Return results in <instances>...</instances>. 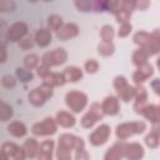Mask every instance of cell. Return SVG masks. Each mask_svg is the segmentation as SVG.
I'll return each instance as SVG.
<instances>
[{"label": "cell", "instance_id": "3", "mask_svg": "<svg viewBox=\"0 0 160 160\" xmlns=\"http://www.w3.org/2000/svg\"><path fill=\"white\" fill-rule=\"evenodd\" d=\"M146 122L142 120H135V121H126L121 122L115 128V136L120 141H125L126 139L134 136V135H140L144 134L146 130Z\"/></svg>", "mask_w": 160, "mask_h": 160}, {"label": "cell", "instance_id": "32", "mask_svg": "<svg viewBox=\"0 0 160 160\" xmlns=\"http://www.w3.org/2000/svg\"><path fill=\"white\" fill-rule=\"evenodd\" d=\"M22 64H24V68L28 69V70H32V69H36L39 65H40V59L36 54H28L24 56V60H22Z\"/></svg>", "mask_w": 160, "mask_h": 160}, {"label": "cell", "instance_id": "43", "mask_svg": "<svg viewBox=\"0 0 160 160\" xmlns=\"http://www.w3.org/2000/svg\"><path fill=\"white\" fill-rule=\"evenodd\" d=\"M34 39L32 38H30V36H25L22 40H20L19 41V48H20V50H22V51H29V50H31L32 48H34Z\"/></svg>", "mask_w": 160, "mask_h": 160}, {"label": "cell", "instance_id": "12", "mask_svg": "<svg viewBox=\"0 0 160 160\" xmlns=\"http://www.w3.org/2000/svg\"><path fill=\"white\" fill-rule=\"evenodd\" d=\"M100 108H101V111L104 115L115 116L120 111V100L118 99L116 95H108L102 99Z\"/></svg>", "mask_w": 160, "mask_h": 160}, {"label": "cell", "instance_id": "41", "mask_svg": "<svg viewBox=\"0 0 160 160\" xmlns=\"http://www.w3.org/2000/svg\"><path fill=\"white\" fill-rule=\"evenodd\" d=\"M18 84V80L14 75H10V74H6L1 78V85L6 89H14Z\"/></svg>", "mask_w": 160, "mask_h": 160}, {"label": "cell", "instance_id": "13", "mask_svg": "<svg viewBox=\"0 0 160 160\" xmlns=\"http://www.w3.org/2000/svg\"><path fill=\"white\" fill-rule=\"evenodd\" d=\"M145 149L139 142H124V158L126 160H142Z\"/></svg>", "mask_w": 160, "mask_h": 160}, {"label": "cell", "instance_id": "40", "mask_svg": "<svg viewBox=\"0 0 160 160\" xmlns=\"http://www.w3.org/2000/svg\"><path fill=\"white\" fill-rule=\"evenodd\" d=\"M74 5L79 11H82V12L92 11V1H89V0H78V1H74Z\"/></svg>", "mask_w": 160, "mask_h": 160}, {"label": "cell", "instance_id": "2", "mask_svg": "<svg viewBox=\"0 0 160 160\" xmlns=\"http://www.w3.org/2000/svg\"><path fill=\"white\" fill-rule=\"evenodd\" d=\"M84 146H85V141L82 138L69 132L61 134L58 139V148L55 150L56 160H72L71 151Z\"/></svg>", "mask_w": 160, "mask_h": 160}, {"label": "cell", "instance_id": "46", "mask_svg": "<svg viewBox=\"0 0 160 160\" xmlns=\"http://www.w3.org/2000/svg\"><path fill=\"white\" fill-rule=\"evenodd\" d=\"M26 159V152L22 146H19L15 154L12 155V160H25Z\"/></svg>", "mask_w": 160, "mask_h": 160}, {"label": "cell", "instance_id": "16", "mask_svg": "<svg viewBox=\"0 0 160 160\" xmlns=\"http://www.w3.org/2000/svg\"><path fill=\"white\" fill-rule=\"evenodd\" d=\"M139 115H142L154 126H159V122H160V108H159V105H156V104H146L139 111Z\"/></svg>", "mask_w": 160, "mask_h": 160}, {"label": "cell", "instance_id": "30", "mask_svg": "<svg viewBox=\"0 0 160 160\" xmlns=\"http://www.w3.org/2000/svg\"><path fill=\"white\" fill-rule=\"evenodd\" d=\"M118 95V99L119 100H122L124 102H129L134 99V95H135V86L128 84L122 90H120L119 92H116Z\"/></svg>", "mask_w": 160, "mask_h": 160}, {"label": "cell", "instance_id": "39", "mask_svg": "<svg viewBox=\"0 0 160 160\" xmlns=\"http://www.w3.org/2000/svg\"><path fill=\"white\" fill-rule=\"evenodd\" d=\"M128 84H129L128 82V79L124 75H116L114 78V80H112V86H114V89H115L116 92H119L120 90H122Z\"/></svg>", "mask_w": 160, "mask_h": 160}, {"label": "cell", "instance_id": "20", "mask_svg": "<svg viewBox=\"0 0 160 160\" xmlns=\"http://www.w3.org/2000/svg\"><path fill=\"white\" fill-rule=\"evenodd\" d=\"M124 142L125 141H116L111 146H109L104 154L102 160H122L124 159Z\"/></svg>", "mask_w": 160, "mask_h": 160}, {"label": "cell", "instance_id": "7", "mask_svg": "<svg viewBox=\"0 0 160 160\" xmlns=\"http://www.w3.org/2000/svg\"><path fill=\"white\" fill-rule=\"evenodd\" d=\"M58 131V124L55 121L54 118L48 116L45 119H42L41 121L35 122L31 126V132L34 136L38 138H42V136H51L54 134H56Z\"/></svg>", "mask_w": 160, "mask_h": 160}, {"label": "cell", "instance_id": "45", "mask_svg": "<svg viewBox=\"0 0 160 160\" xmlns=\"http://www.w3.org/2000/svg\"><path fill=\"white\" fill-rule=\"evenodd\" d=\"M50 71H51L50 68H48V66H45V65H42V64H40V65L36 68V75H38L39 78H41V79H44Z\"/></svg>", "mask_w": 160, "mask_h": 160}, {"label": "cell", "instance_id": "24", "mask_svg": "<svg viewBox=\"0 0 160 160\" xmlns=\"http://www.w3.org/2000/svg\"><path fill=\"white\" fill-rule=\"evenodd\" d=\"M6 130L14 138H24V136H26V134L29 131L26 125L21 121H10L8 124Z\"/></svg>", "mask_w": 160, "mask_h": 160}, {"label": "cell", "instance_id": "10", "mask_svg": "<svg viewBox=\"0 0 160 160\" xmlns=\"http://www.w3.org/2000/svg\"><path fill=\"white\" fill-rule=\"evenodd\" d=\"M28 32H29V26L25 21H15L6 29L5 36L8 42H19L28 35Z\"/></svg>", "mask_w": 160, "mask_h": 160}, {"label": "cell", "instance_id": "27", "mask_svg": "<svg viewBox=\"0 0 160 160\" xmlns=\"http://www.w3.org/2000/svg\"><path fill=\"white\" fill-rule=\"evenodd\" d=\"M64 20L60 15L58 14H50L46 19V28L50 30V31H58L62 25H64Z\"/></svg>", "mask_w": 160, "mask_h": 160}, {"label": "cell", "instance_id": "49", "mask_svg": "<svg viewBox=\"0 0 160 160\" xmlns=\"http://www.w3.org/2000/svg\"><path fill=\"white\" fill-rule=\"evenodd\" d=\"M0 160H10V158H9L5 152H2V151L0 150Z\"/></svg>", "mask_w": 160, "mask_h": 160}, {"label": "cell", "instance_id": "23", "mask_svg": "<svg viewBox=\"0 0 160 160\" xmlns=\"http://www.w3.org/2000/svg\"><path fill=\"white\" fill-rule=\"evenodd\" d=\"M42 82L52 86V88H56V86H62L65 85L68 81H66V78L64 75V72H56V71H50L44 79H42Z\"/></svg>", "mask_w": 160, "mask_h": 160}, {"label": "cell", "instance_id": "51", "mask_svg": "<svg viewBox=\"0 0 160 160\" xmlns=\"http://www.w3.org/2000/svg\"><path fill=\"white\" fill-rule=\"evenodd\" d=\"M0 101H1V99H0Z\"/></svg>", "mask_w": 160, "mask_h": 160}, {"label": "cell", "instance_id": "9", "mask_svg": "<svg viewBox=\"0 0 160 160\" xmlns=\"http://www.w3.org/2000/svg\"><path fill=\"white\" fill-rule=\"evenodd\" d=\"M111 135V128L108 124H100L99 126H96L92 132L89 134L88 140L90 142V145L92 146H101L104 144L108 142L109 138Z\"/></svg>", "mask_w": 160, "mask_h": 160}, {"label": "cell", "instance_id": "22", "mask_svg": "<svg viewBox=\"0 0 160 160\" xmlns=\"http://www.w3.org/2000/svg\"><path fill=\"white\" fill-rule=\"evenodd\" d=\"M64 75L66 78V81L78 82L84 78V70L76 65H69L64 69Z\"/></svg>", "mask_w": 160, "mask_h": 160}, {"label": "cell", "instance_id": "36", "mask_svg": "<svg viewBox=\"0 0 160 160\" xmlns=\"http://www.w3.org/2000/svg\"><path fill=\"white\" fill-rule=\"evenodd\" d=\"M18 148H19V145L15 144L14 141H5V142H2L0 150H1L2 152H5L9 158H12V155L15 154V151L18 150Z\"/></svg>", "mask_w": 160, "mask_h": 160}, {"label": "cell", "instance_id": "31", "mask_svg": "<svg viewBox=\"0 0 160 160\" xmlns=\"http://www.w3.org/2000/svg\"><path fill=\"white\" fill-rule=\"evenodd\" d=\"M99 35L101 38V41H112L114 36H115V29L112 25L110 24H105L100 28V31H99Z\"/></svg>", "mask_w": 160, "mask_h": 160}, {"label": "cell", "instance_id": "50", "mask_svg": "<svg viewBox=\"0 0 160 160\" xmlns=\"http://www.w3.org/2000/svg\"><path fill=\"white\" fill-rule=\"evenodd\" d=\"M5 28H6V22H5V20L0 19V32H1V30H4Z\"/></svg>", "mask_w": 160, "mask_h": 160}, {"label": "cell", "instance_id": "8", "mask_svg": "<svg viewBox=\"0 0 160 160\" xmlns=\"http://www.w3.org/2000/svg\"><path fill=\"white\" fill-rule=\"evenodd\" d=\"M102 118H104V114L101 111L100 104L99 102H91L90 106H89V109H88V111L80 119V125L84 129H91Z\"/></svg>", "mask_w": 160, "mask_h": 160}, {"label": "cell", "instance_id": "37", "mask_svg": "<svg viewBox=\"0 0 160 160\" xmlns=\"http://www.w3.org/2000/svg\"><path fill=\"white\" fill-rule=\"evenodd\" d=\"M6 45H8V40H6L5 34H0V64L6 62V60H8Z\"/></svg>", "mask_w": 160, "mask_h": 160}, {"label": "cell", "instance_id": "33", "mask_svg": "<svg viewBox=\"0 0 160 160\" xmlns=\"http://www.w3.org/2000/svg\"><path fill=\"white\" fill-rule=\"evenodd\" d=\"M14 116V109L9 104L0 101V121H10Z\"/></svg>", "mask_w": 160, "mask_h": 160}, {"label": "cell", "instance_id": "18", "mask_svg": "<svg viewBox=\"0 0 160 160\" xmlns=\"http://www.w3.org/2000/svg\"><path fill=\"white\" fill-rule=\"evenodd\" d=\"M148 90L144 85H136L135 86V95H134V110L136 114H139V111L148 104Z\"/></svg>", "mask_w": 160, "mask_h": 160}, {"label": "cell", "instance_id": "35", "mask_svg": "<svg viewBox=\"0 0 160 160\" xmlns=\"http://www.w3.org/2000/svg\"><path fill=\"white\" fill-rule=\"evenodd\" d=\"M100 69V64L96 59H88L85 62H84V70L85 72L88 74H96Z\"/></svg>", "mask_w": 160, "mask_h": 160}, {"label": "cell", "instance_id": "38", "mask_svg": "<svg viewBox=\"0 0 160 160\" xmlns=\"http://www.w3.org/2000/svg\"><path fill=\"white\" fill-rule=\"evenodd\" d=\"M132 31V25L130 21H126V22H122V24H119V29H118V36L119 38H126L130 35V32Z\"/></svg>", "mask_w": 160, "mask_h": 160}, {"label": "cell", "instance_id": "6", "mask_svg": "<svg viewBox=\"0 0 160 160\" xmlns=\"http://www.w3.org/2000/svg\"><path fill=\"white\" fill-rule=\"evenodd\" d=\"M69 58L68 51L64 48H55L50 51H46L40 60V64L48 66V68H54V66H60L66 62Z\"/></svg>", "mask_w": 160, "mask_h": 160}, {"label": "cell", "instance_id": "15", "mask_svg": "<svg viewBox=\"0 0 160 160\" xmlns=\"http://www.w3.org/2000/svg\"><path fill=\"white\" fill-rule=\"evenodd\" d=\"M154 66L150 62H146L142 66L136 68V70L132 72V81L135 85H142L148 79H150L154 75Z\"/></svg>", "mask_w": 160, "mask_h": 160}, {"label": "cell", "instance_id": "17", "mask_svg": "<svg viewBox=\"0 0 160 160\" xmlns=\"http://www.w3.org/2000/svg\"><path fill=\"white\" fill-rule=\"evenodd\" d=\"M54 150H55L54 140H50V139L42 140L39 144V150H38L36 160H52Z\"/></svg>", "mask_w": 160, "mask_h": 160}, {"label": "cell", "instance_id": "26", "mask_svg": "<svg viewBox=\"0 0 160 160\" xmlns=\"http://www.w3.org/2000/svg\"><path fill=\"white\" fill-rule=\"evenodd\" d=\"M25 152H26V158L29 159H35L38 155V150H39V141L35 138H28L24 141L22 145Z\"/></svg>", "mask_w": 160, "mask_h": 160}, {"label": "cell", "instance_id": "44", "mask_svg": "<svg viewBox=\"0 0 160 160\" xmlns=\"http://www.w3.org/2000/svg\"><path fill=\"white\" fill-rule=\"evenodd\" d=\"M74 160H90V155L88 152V150L84 148H79L75 149V158Z\"/></svg>", "mask_w": 160, "mask_h": 160}, {"label": "cell", "instance_id": "21", "mask_svg": "<svg viewBox=\"0 0 160 160\" xmlns=\"http://www.w3.org/2000/svg\"><path fill=\"white\" fill-rule=\"evenodd\" d=\"M34 42L40 48H46L52 41V32L48 28H39L34 34Z\"/></svg>", "mask_w": 160, "mask_h": 160}, {"label": "cell", "instance_id": "5", "mask_svg": "<svg viewBox=\"0 0 160 160\" xmlns=\"http://www.w3.org/2000/svg\"><path fill=\"white\" fill-rule=\"evenodd\" d=\"M89 104V98L80 90H70L65 94V105L72 112H81Z\"/></svg>", "mask_w": 160, "mask_h": 160}, {"label": "cell", "instance_id": "28", "mask_svg": "<svg viewBox=\"0 0 160 160\" xmlns=\"http://www.w3.org/2000/svg\"><path fill=\"white\" fill-rule=\"evenodd\" d=\"M148 59H149V55H148L142 49H139V48H138L136 50H134V52H132V55H131L132 64H134L136 68L142 66V65H145L146 62H149Z\"/></svg>", "mask_w": 160, "mask_h": 160}, {"label": "cell", "instance_id": "47", "mask_svg": "<svg viewBox=\"0 0 160 160\" xmlns=\"http://www.w3.org/2000/svg\"><path fill=\"white\" fill-rule=\"evenodd\" d=\"M150 88L152 89V91L155 92V95H159L160 94V80L158 78L152 79L150 81Z\"/></svg>", "mask_w": 160, "mask_h": 160}, {"label": "cell", "instance_id": "29", "mask_svg": "<svg viewBox=\"0 0 160 160\" xmlns=\"http://www.w3.org/2000/svg\"><path fill=\"white\" fill-rule=\"evenodd\" d=\"M115 52V44L112 41H100L98 44V54L101 56H111Z\"/></svg>", "mask_w": 160, "mask_h": 160}, {"label": "cell", "instance_id": "19", "mask_svg": "<svg viewBox=\"0 0 160 160\" xmlns=\"http://www.w3.org/2000/svg\"><path fill=\"white\" fill-rule=\"evenodd\" d=\"M54 119H55L58 126H61L64 129H70L76 125V118L70 111H66V110H59L55 114Z\"/></svg>", "mask_w": 160, "mask_h": 160}, {"label": "cell", "instance_id": "42", "mask_svg": "<svg viewBox=\"0 0 160 160\" xmlns=\"http://www.w3.org/2000/svg\"><path fill=\"white\" fill-rule=\"evenodd\" d=\"M16 9V2L14 0H0V14L11 12Z\"/></svg>", "mask_w": 160, "mask_h": 160}, {"label": "cell", "instance_id": "34", "mask_svg": "<svg viewBox=\"0 0 160 160\" xmlns=\"http://www.w3.org/2000/svg\"><path fill=\"white\" fill-rule=\"evenodd\" d=\"M15 78H16V80H20L21 82L25 84V82H30L34 80V74L25 68H16Z\"/></svg>", "mask_w": 160, "mask_h": 160}, {"label": "cell", "instance_id": "4", "mask_svg": "<svg viewBox=\"0 0 160 160\" xmlns=\"http://www.w3.org/2000/svg\"><path fill=\"white\" fill-rule=\"evenodd\" d=\"M52 95H54V88L42 82V84H40L39 86H36L35 89H32L28 92V101L32 106L40 108L49 99H51Z\"/></svg>", "mask_w": 160, "mask_h": 160}, {"label": "cell", "instance_id": "1", "mask_svg": "<svg viewBox=\"0 0 160 160\" xmlns=\"http://www.w3.org/2000/svg\"><path fill=\"white\" fill-rule=\"evenodd\" d=\"M132 41L139 46V49H142L149 58L154 56L160 51V30L154 29L151 32L144 30L136 31L132 36Z\"/></svg>", "mask_w": 160, "mask_h": 160}, {"label": "cell", "instance_id": "11", "mask_svg": "<svg viewBox=\"0 0 160 160\" xmlns=\"http://www.w3.org/2000/svg\"><path fill=\"white\" fill-rule=\"evenodd\" d=\"M135 10V1H116L115 9L112 11L116 22L122 24L130 20L132 12Z\"/></svg>", "mask_w": 160, "mask_h": 160}, {"label": "cell", "instance_id": "14", "mask_svg": "<svg viewBox=\"0 0 160 160\" xmlns=\"http://www.w3.org/2000/svg\"><path fill=\"white\" fill-rule=\"evenodd\" d=\"M79 32H80V29L75 22H66L55 32V36L58 40L68 41L70 39L76 38L79 35Z\"/></svg>", "mask_w": 160, "mask_h": 160}, {"label": "cell", "instance_id": "25", "mask_svg": "<svg viewBox=\"0 0 160 160\" xmlns=\"http://www.w3.org/2000/svg\"><path fill=\"white\" fill-rule=\"evenodd\" d=\"M145 141V145L152 150L158 149L159 148V142H160V130H159V126H154L149 132L148 135L145 136L144 139Z\"/></svg>", "mask_w": 160, "mask_h": 160}, {"label": "cell", "instance_id": "48", "mask_svg": "<svg viewBox=\"0 0 160 160\" xmlns=\"http://www.w3.org/2000/svg\"><path fill=\"white\" fill-rule=\"evenodd\" d=\"M149 6H150V1H146V0L135 1V9L138 10H146Z\"/></svg>", "mask_w": 160, "mask_h": 160}]
</instances>
